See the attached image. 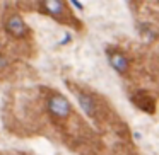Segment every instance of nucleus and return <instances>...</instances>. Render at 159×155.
Segmentation results:
<instances>
[{"label":"nucleus","mask_w":159,"mask_h":155,"mask_svg":"<svg viewBox=\"0 0 159 155\" xmlns=\"http://www.w3.org/2000/svg\"><path fill=\"white\" fill-rule=\"evenodd\" d=\"M4 126L21 138H57L77 155H111L104 136L72 101L50 85L16 89L4 106Z\"/></svg>","instance_id":"f257e3e1"},{"label":"nucleus","mask_w":159,"mask_h":155,"mask_svg":"<svg viewBox=\"0 0 159 155\" xmlns=\"http://www.w3.org/2000/svg\"><path fill=\"white\" fill-rule=\"evenodd\" d=\"M134 19L145 45L159 41V4H130Z\"/></svg>","instance_id":"423d86ee"},{"label":"nucleus","mask_w":159,"mask_h":155,"mask_svg":"<svg viewBox=\"0 0 159 155\" xmlns=\"http://www.w3.org/2000/svg\"><path fill=\"white\" fill-rule=\"evenodd\" d=\"M19 155H22V153H19Z\"/></svg>","instance_id":"1a4fd4ad"},{"label":"nucleus","mask_w":159,"mask_h":155,"mask_svg":"<svg viewBox=\"0 0 159 155\" xmlns=\"http://www.w3.org/2000/svg\"><path fill=\"white\" fill-rule=\"evenodd\" d=\"M17 7L22 12H38L41 15L53 19L55 22L67 28L74 29L77 32L84 31V22L75 15L72 5L69 2H57V0H48V2H36V4H17Z\"/></svg>","instance_id":"39448f33"},{"label":"nucleus","mask_w":159,"mask_h":155,"mask_svg":"<svg viewBox=\"0 0 159 155\" xmlns=\"http://www.w3.org/2000/svg\"><path fill=\"white\" fill-rule=\"evenodd\" d=\"M17 60L0 45V84L12 82L17 77Z\"/></svg>","instance_id":"0eeeda50"},{"label":"nucleus","mask_w":159,"mask_h":155,"mask_svg":"<svg viewBox=\"0 0 159 155\" xmlns=\"http://www.w3.org/2000/svg\"><path fill=\"white\" fill-rule=\"evenodd\" d=\"M106 58L111 68L130 84L128 96L149 94L159 99V55L151 45H120L106 46Z\"/></svg>","instance_id":"f03ea898"},{"label":"nucleus","mask_w":159,"mask_h":155,"mask_svg":"<svg viewBox=\"0 0 159 155\" xmlns=\"http://www.w3.org/2000/svg\"><path fill=\"white\" fill-rule=\"evenodd\" d=\"M0 34H2V12H0Z\"/></svg>","instance_id":"6e6552de"},{"label":"nucleus","mask_w":159,"mask_h":155,"mask_svg":"<svg viewBox=\"0 0 159 155\" xmlns=\"http://www.w3.org/2000/svg\"><path fill=\"white\" fill-rule=\"evenodd\" d=\"M65 85L75 96L79 109L84 113V116L104 138H116L120 143L134 147L130 140V128L106 96L72 80H67Z\"/></svg>","instance_id":"7ed1b4c3"},{"label":"nucleus","mask_w":159,"mask_h":155,"mask_svg":"<svg viewBox=\"0 0 159 155\" xmlns=\"http://www.w3.org/2000/svg\"><path fill=\"white\" fill-rule=\"evenodd\" d=\"M7 39L9 48H14L19 56L31 58L34 55V32L26 22L17 4H7L2 9V34Z\"/></svg>","instance_id":"20e7f679"}]
</instances>
